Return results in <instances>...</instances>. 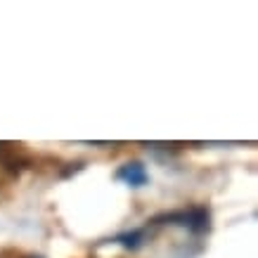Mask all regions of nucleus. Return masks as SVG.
<instances>
[{
	"instance_id": "nucleus-1",
	"label": "nucleus",
	"mask_w": 258,
	"mask_h": 258,
	"mask_svg": "<svg viewBox=\"0 0 258 258\" xmlns=\"http://www.w3.org/2000/svg\"><path fill=\"white\" fill-rule=\"evenodd\" d=\"M149 227H159V225H178L185 227L189 235L202 237L211 230V213L206 211L204 206H195V209H185V211H171V213H161L157 218H152L147 223Z\"/></svg>"
},
{
	"instance_id": "nucleus-2",
	"label": "nucleus",
	"mask_w": 258,
	"mask_h": 258,
	"mask_svg": "<svg viewBox=\"0 0 258 258\" xmlns=\"http://www.w3.org/2000/svg\"><path fill=\"white\" fill-rule=\"evenodd\" d=\"M116 180L125 182V185H131V187H142V185H147L149 173L140 161H128V164H123L116 171Z\"/></svg>"
},
{
	"instance_id": "nucleus-3",
	"label": "nucleus",
	"mask_w": 258,
	"mask_h": 258,
	"mask_svg": "<svg viewBox=\"0 0 258 258\" xmlns=\"http://www.w3.org/2000/svg\"><path fill=\"white\" fill-rule=\"evenodd\" d=\"M147 232L149 227H138V230H131V232H121V235H116L111 242L118 244V246H123V249L128 251H138L142 246V244L147 242Z\"/></svg>"
}]
</instances>
